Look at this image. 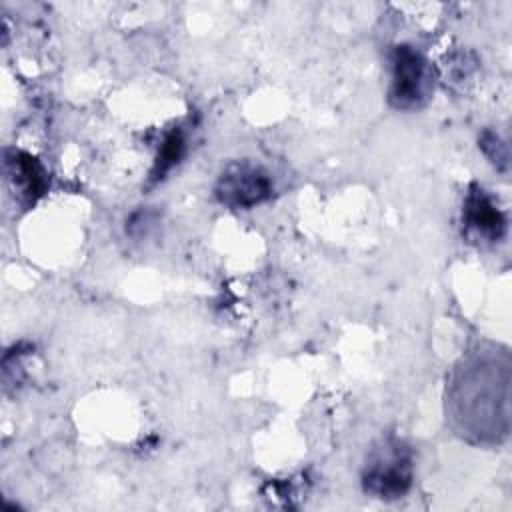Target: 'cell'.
<instances>
[{
    "instance_id": "7",
    "label": "cell",
    "mask_w": 512,
    "mask_h": 512,
    "mask_svg": "<svg viewBox=\"0 0 512 512\" xmlns=\"http://www.w3.org/2000/svg\"><path fill=\"white\" fill-rule=\"evenodd\" d=\"M480 146L484 150V154L494 162L500 164L502 168L508 164V152H506V144L500 142V138L494 132H484L480 138Z\"/></svg>"
},
{
    "instance_id": "2",
    "label": "cell",
    "mask_w": 512,
    "mask_h": 512,
    "mask_svg": "<svg viewBox=\"0 0 512 512\" xmlns=\"http://www.w3.org/2000/svg\"><path fill=\"white\" fill-rule=\"evenodd\" d=\"M390 68L388 98L392 106L402 110L422 106L432 90V72L426 58L412 46L400 44L390 54Z\"/></svg>"
},
{
    "instance_id": "5",
    "label": "cell",
    "mask_w": 512,
    "mask_h": 512,
    "mask_svg": "<svg viewBox=\"0 0 512 512\" xmlns=\"http://www.w3.org/2000/svg\"><path fill=\"white\" fill-rule=\"evenodd\" d=\"M4 170L6 182L10 184L14 194L18 192L20 200L34 202L46 188V174L42 166L36 162V158L24 152H8Z\"/></svg>"
},
{
    "instance_id": "1",
    "label": "cell",
    "mask_w": 512,
    "mask_h": 512,
    "mask_svg": "<svg viewBox=\"0 0 512 512\" xmlns=\"http://www.w3.org/2000/svg\"><path fill=\"white\" fill-rule=\"evenodd\" d=\"M412 472V450L394 436L382 438L364 464V492L382 500L400 498L412 484Z\"/></svg>"
},
{
    "instance_id": "6",
    "label": "cell",
    "mask_w": 512,
    "mask_h": 512,
    "mask_svg": "<svg viewBox=\"0 0 512 512\" xmlns=\"http://www.w3.org/2000/svg\"><path fill=\"white\" fill-rule=\"evenodd\" d=\"M182 152H184V138H182V132H180V130H172V132L166 136V140H164V144H162V148H160V152H158L152 178H154V180L162 178L174 164H178Z\"/></svg>"
},
{
    "instance_id": "4",
    "label": "cell",
    "mask_w": 512,
    "mask_h": 512,
    "mask_svg": "<svg viewBox=\"0 0 512 512\" xmlns=\"http://www.w3.org/2000/svg\"><path fill=\"white\" fill-rule=\"evenodd\" d=\"M462 222L466 232L472 234L476 240L494 242L504 234L506 218L494 200L478 186H472L464 200Z\"/></svg>"
},
{
    "instance_id": "3",
    "label": "cell",
    "mask_w": 512,
    "mask_h": 512,
    "mask_svg": "<svg viewBox=\"0 0 512 512\" xmlns=\"http://www.w3.org/2000/svg\"><path fill=\"white\" fill-rule=\"evenodd\" d=\"M216 196L230 208H252L272 196V178L256 164L236 162L220 174Z\"/></svg>"
}]
</instances>
